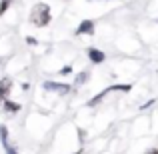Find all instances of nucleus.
Listing matches in <instances>:
<instances>
[{"instance_id": "a211bd4d", "label": "nucleus", "mask_w": 158, "mask_h": 154, "mask_svg": "<svg viewBox=\"0 0 158 154\" xmlns=\"http://www.w3.org/2000/svg\"><path fill=\"white\" fill-rule=\"evenodd\" d=\"M0 106H2V98H0Z\"/></svg>"}, {"instance_id": "0eeeda50", "label": "nucleus", "mask_w": 158, "mask_h": 154, "mask_svg": "<svg viewBox=\"0 0 158 154\" xmlns=\"http://www.w3.org/2000/svg\"><path fill=\"white\" fill-rule=\"evenodd\" d=\"M20 104L18 102H14V100H10V98H6V100H2V110L4 112H8V114H16V112H20Z\"/></svg>"}, {"instance_id": "9d476101", "label": "nucleus", "mask_w": 158, "mask_h": 154, "mask_svg": "<svg viewBox=\"0 0 158 154\" xmlns=\"http://www.w3.org/2000/svg\"><path fill=\"white\" fill-rule=\"evenodd\" d=\"M12 2H14V0H0V16H2L4 12L8 10V6H10Z\"/></svg>"}, {"instance_id": "dca6fc26", "label": "nucleus", "mask_w": 158, "mask_h": 154, "mask_svg": "<svg viewBox=\"0 0 158 154\" xmlns=\"http://www.w3.org/2000/svg\"><path fill=\"white\" fill-rule=\"evenodd\" d=\"M72 154H82V148H80V150H76V152H72Z\"/></svg>"}, {"instance_id": "1a4fd4ad", "label": "nucleus", "mask_w": 158, "mask_h": 154, "mask_svg": "<svg viewBox=\"0 0 158 154\" xmlns=\"http://www.w3.org/2000/svg\"><path fill=\"white\" fill-rule=\"evenodd\" d=\"M0 142H2L4 150H6V148L10 146V142H8V128L4 126V124H0Z\"/></svg>"}, {"instance_id": "f257e3e1", "label": "nucleus", "mask_w": 158, "mask_h": 154, "mask_svg": "<svg viewBox=\"0 0 158 154\" xmlns=\"http://www.w3.org/2000/svg\"><path fill=\"white\" fill-rule=\"evenodd\" d=\"M52 20V14H50V6L44 2H36L32 6V12H30V22L38 28H44L48 26Z\"/></svg>"}, {"instance_id": "7ed1b4c3", "label": "nucleus", "mask_w": 158, "mask_h": 154, "mask_svg": "<svg viewBox=\"0 0 158 154\" xmlns=\"http://www.w3.org/2000/svg\"><path fill=\"white\" fill-rule=\"evenodd\" d=\"M42 88L46 90V92H56V94H60V96H64V94L70 92L72 86L70 84H62V82H54V80H46L42 84Z\"/></svg>"}, {"instance_id": "f3484780", "label": "nucleus", "mask_w": 158, "mask_h": 154, "mask_svg": "<svg viewBox=\"0 0 158 154\" xmlns=\"http://www.w3.org/2000/svg\"><path fill=\"white\" fill-rule=\"evenodd\" d=\"M148 154H158V150H150V152H148Z\"/></svg>"}, {"instance_id": "423d86ee", "label": "nucleus", "mask_w": 158, "mask_h": 154, "mask_svg": "<svg viewBox=\"0 0 158 154\" xmlns=\"http://www.w3.org/2000/svg\"><path fill=\"white\" fill-rule=\"evenodd\" d=\"M12 92V78H0V98L2 100H6L8 96H10Z\"/></svg>"}, {"instance_id": "2eb2a0df", "label": "nucleus", "mask_w": 158, "mask_h": 154, "mask_svg": "<svg viewBox=\"0 0 158 154\" xmlns=\"http://www.w3.org/2000/svg\"><path fill=\"white\" fill-rule=\"evenodd\" d=\"M6 154H18V150H16V146H8L6 148Z\"/></svg>"}, {"instance_id": "f8f14e48", "label": "nucleus", "mask_w": 158, "mask_h": 154, "mask_svg": "<svg viewBox=\"0 0 158 154\" xmlns=\"http://www.w3.org/2000/svg\"><path fill=\"white\" fill-rule=\"evenodd\" d=\"M58 74H60V76H68V74H72V66H62V68L58 70Z\"/></svg>"}, {"instance_id": "9b49d317", "label": "nucleus", "mask_w": 158, "mask_h": 154, "mask_svg": "<svg viewBox=\"0 0 158 154\" xmlns=\"http://www.w3.org/2000/svg\"><path fill=\"white\" fill-rule=\"evenodd\" d=\"M78 140H80V144H84L86 142V138H88V136H86V130H84V128H78Z\"/></svg>"}, {"instance_id": "39448f33", "label": "nucleus", "mask_w": 158, "mask_h": 154, "mask_svg": "<svg viewBox=\"0 0 158 154\" xmlns=\"http://www.w3.org/2000/svg\"><path fill=\"white\" fill-rule=\"evenodd\" d=\"M86 54H88V60L92 62V64H102V62L106 60V54L102 52V50H98V48H88L86 50Z\"/></svg>"}, {"instance_id": "6e6552de", "label": "nucleus", "mask_w": 158, "mask_h": 154, "mask_svg": "<svg viewBox=\"0 0 158 154\" xmlns=\"http://www.w3.org/2000/svg\"><path fill=\"white\" fill-rule=\"evenodd\" d=\"M88 80H90V72H88V70H82V72H78L76 78H74V86H82V84H86Z\"/></svg>"}, {"instance_id": "f03ea898", "label": "nucleus", "mask_w": 158, "mask_h": 154, "mask_svg": "<svg viewBox=\"0 0 158 154\" xmlns=\"http://www.w3.org/2000/svg\"><path fill=\"white\" fill-rule=\"evenodd\" d=\"M130 90H132V84H112V86H108V88H104L100 94H96V96L90 98V100H88V106L94 108L96 104H100L102 100H104L110 92H124V94H126V92H130Z\"/></svg>"}, {"instance_id": "4468645a", "label": "nucleus", "mask_w": 158, "mask_h": 154, "mask_svg": "<svg viewBox=\"0 0 158 154\" xmlns=\"http://www.w3.org/2000/svg\"><path fill=\"white\" fill-rule=\"evenodd\" d=\"M154 102H156V100H148L146 104H142V106H140V110H146V108H150V106H152Z\"/></svg>"}, {"instance_id": "20e7f679", "label": "nucleus", "mask_w": 158, "mask_h": 154, "mask_svg": "<svg viewBox=\"0 0 158 154\" xmlns=\"http://www.w3.org/2000/svg\"><path fill=\"white\" fill-rule=\"evenodd\" d=\"M94 28H96V22L94 20H82L78 24V28L74 30L76 36H82V34H94Z\"/></svg>"}, {"instance_id": "ddd939ff", "label": "nucleus", "mask_w": 158, "mask_h": 154, "mask_svg": "<svg viewBox=\"0 0 158 154\" xmlns=\"http://www.w3.org/2000/svg\"><path fill=\"white\" fill-rule=\"evenodd\" d=\"M24 40H26V44H28V46H36V44H38V40H36L34 36H26Z\"/></svg>"}]
</instances>
